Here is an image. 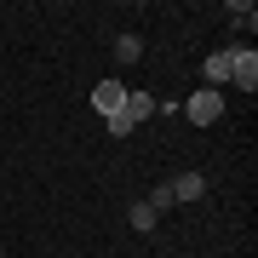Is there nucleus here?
<instances>
[{"label":"nucleus","mask_w":258,"mask_h":258,"mask_svg":"<svg viewBox=\"0 0 258 258\" xmlns=\"http://www.w3.org/2000/svg\"><path fill=\"white\" fill-rule=\"evenodd\" d=\"M184 115L195 120V126H212V120L224 115V98L212 92V86H201V92H189V103H184Z\"/></svg>","instance_id":"1"},{"label":"nucleus","mask_w":258,"mask_h":258,"mask_svg":"<svg viewBox=\"0 0 258 258\" xmlns=\"http://www.w3.org/2000/svg\"><path fill=\"white\" fill-rule=\"evenodd\" d=\"M230 81L241 86V92L258 86V52H252V46H247V52H230Z\"/></svg>","instance_id":"2"},{"label":"nucleus","mask_w":258,"mask_h":258,"mask_svg":"<svg viewBox=\"0 0 258 258\" xmlns=\"http://www.w3.org/2000/svg\"><path fill=\"white\" fill-rule=\"evenodd\" d=\"M166 189H172V201H201V195H207V178L201 172H178Z\"/></svg>","instance_id":"3"},{"label":"nucleus","mask_w":258,"mask_h":258,"mask_svg":"<svg viewBox=\"0 0 258 258\" xmlns=\"http://www.w3.org/2000/svg\"><path fill=\"white\" fill-rule=\"evenodd\" d=\"M120 115H126L132 126H138V120H149V115H155V98H149V92H126V103H120Z\"/></svg>","instance_id":"4"},{"label":"nucleus","mask_w":258,"mask_h":258,"mask_svg":"<svg viewBox=\"0 0 258 258\" xmlns=\"http://www.w3.org/2000/svg\"><path fill=\"white\" fill-rule=\"evenodd\" d=\"M92 103H98V109H103V115H115V109H120V103H126V86H120V81H103V86H98V92H92Z\"/></svg>","instance_id":"5"},{"label":"nucleus","mask_w":258,"mask_h":258,"mask_svg":"<svg viewBox=\"0 0 258 258\" xmlns=\"http://www.w3.org/2000/svg\"><path fill=\"white\" fill-rule=\"evenodd\" d=\"M201 69H207V86L218 92V81H230V52H212V57H207Z\"/></svg>","instance_id":"6"},{"label":"nucleus","mask_w":258,"mask_h":258,"mask_svg":"<svg viewBox=\"0 0 258 258\" xmlns=\"http://www.w3.org/2000/svg\"><path fill=\"white\" fill-rule=\"evenodd\" d=\"M138 52H144L138 35H120V40H115V57H120V63H138Z\"/></svg>","instance_id":"7"},{"label":"nucleus","mask_w":258,"mask_h":258,"mask_svg":"<svg viewBox=\"0 0 258 258\" xmlns=\"http://www.w3.org/2000/svg\"><path fill=\"white\" fill-rule=\"evenodd\" d=\"M126 218H132V230H155V207H149V201H132Z\"/></svg>","instance_id":"8"},{"label":"nucleus","mask_w":258,"mask_h":258,"mask_svg":"<svg viewBox=\"0 0 258 258\" xmlns=\"http://www.w3.org/2000/svg\"><path fill=\"white\" fill-rule=\"evenodd\" d=\"M103 120H109V138H126V132H132V120L120 115V109H115V115H103Z\"/></svg>","instance_id":"9"},{"label":"nucleus","mask_w":258,"mask_h":258,"mask_svg":"<svg viewBox=\"0 0 258 258\" xmlns=\"http://www.w3.org/2000/svg\"><path fill=\"white\" fill-rule=\"evenodd\" d=\"M0 258H6V252H0Z\"/></svg>","instance_id":"10"}]
</instances>
